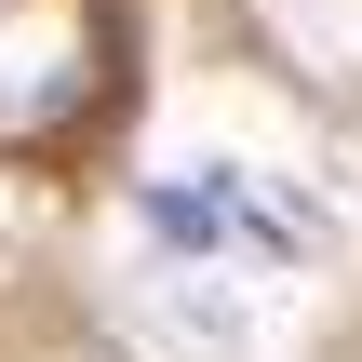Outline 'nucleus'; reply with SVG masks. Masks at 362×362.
I'll return each mask as SVG.
<instances>
[{"instance_id":"f03ea898","label":"nucleus","mask_w":362,"mask_h":362,"mask_svg":"<svg viewBox=\"0 0 362 362\" xmlns=\"http://www.w3.org/2000/svg\"><path fill=\"white\" fill-rule=\"evenodd\" d=\"M148 242L202 255V242H215V175H175V188H148Z\"/></svg>"},{"instance_id":"f257e3e1","label":"nucleus","mask_w":362,"mask_h":362,"mask_svg":"<svg viewBox=\"0 0 362 362\" xmlns=\"http://www.w3.org/2000/svg\"><path fill=\"white\" fill-rule=\"evenodd\" d=\"M121 0H0V148H54L121 107Z\"/></svg>"}]
</instances>
